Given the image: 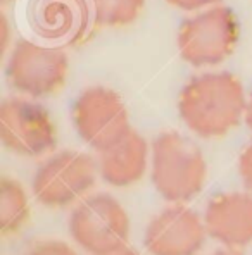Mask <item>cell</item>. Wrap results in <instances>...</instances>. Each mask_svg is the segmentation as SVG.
Returning <instances> with one entry per match:
<instances>
[{
	"instance_id": "obj_16",
	"label": "cell",
	"mask_w": 252,
	"mask_h": 255,
	"mask_svg": "<svg viewBox=\"0 0 252 255\" xmlns=\"http://www.w3.org/2000/svg\"><path fill=\"white\" fill-rule=\"evenodd\" d=\"M239 172H240V178H242V183H244V186H246V190L252 193V143L247 145V147L244 148V152L240 153Z\"/></svg>"
},
{
	"instance_id": "obj_22",
	"label": "cell",
	"mask_w": 252,
	"mask_h": 255,
	"mask_svg": "<svg viewBox=\"0 0 252 255\" xmlns=\"http://www.w3.org/2000/svg\"><path fill=\"white\" fill-rule=\"evenodd\" d=\"M9 2H12V0H0V3H2V5H7Z\"/></svg>"
},
{
	"instance_id": "obj_11",
	"label": "cell",
	"mask_w": 252,
	"mask_h": 255,
	"mask_svg": "<svg viewBox=\"0 0 252 255\" xmlns=\"http://www.w3.org/2000/svg\"><path fill=\"white\" fill-rule=\"evenodd\" d=\"M90 9L86 0H31L28 16L43 40L76 43L88 31Z\"/></svg>"
},
{
	"instance_id": "obj_15",
	"label": "cell",
	"mask_w": 252,
	"mask_h": 255,
	"mask_svg": "<svg viewBox=\"0 0 252 255\" xmlns=\"http://www.w3.org/2000/svg\"><path fill=\"white\" fill-rule=\"evenodd\" d=\"M26 255H80L71 245L59 240H47V242H38L29 249Z\"/></svg>"
},
{
	"instance_id": "obj_12",
	"label": "cell",
	"mask_w": 252,
	"mask_h": 255,
	"mask_svg": "<svg viewBox=\"0 0 252 255\" xmlns=\"http://www.w3.org/2000/svg\"><path fill=\"white\" fill-rule=\"evenodd\" d=\"M99 176L112 188H128L142 181L150 166V145L131 129L123 140L99 153Z\"/></svg>"
},
{
	"instance_id": "obj_5",
	"label": "cell",
	"mask_w": 252,
	"mask_h": 255,
	"mask_svg": "<svg viewBox=\"0 0 252 255\" xmlns=\"http://www.w3.org/2000/svg\"><path fill=\"white\" fill-rule=\"evenodd\" d=\"M240 38L239 17L227 5L199 10L178 29V52L194 67H214L235 52Z\"/></svg>"
},
{
	"instance_id": "obj_8",
	"label": "cell",
	"mask_w": 252,
	"mask_h": 255,
	"mask_svg": "<svg viewBox=\"0 0 252 255\" xmlns=\"http://www.w3.org/2000/svg\"><path fill=\"white\" fill-rule=\"evenodd\" d=\"M71 119L81 141L97 153L111 148L133 129L123 99L107 86H88L80 92Z\"/></svg>"
},
{
	"instance_id": "obj_21",
	"label": "cell",
	"mask_w": 252,
	"mask_h": 255,
	"mask_svg": "<svg viewBox=\"0 0 252 255\" xmlns=\"http://www.w3.org/2000/svg\"><path fill=\"white\" fill-rule=\"evenodd\" d=\"M211 255H242V252H240L239 249H221V250H216V252H213Z\"/></svg>"
},
{
	"instance_id": "obj_14",
	"label": "cell",
	"mask_w": 252,
	"mask_h": 255,
	"mask_svg": "<svg viewBox=\"0 0 252 255\" xmlns=\"http://www.w3.org/2000/svg\"><path fill=\"white\" fill-rule=\"evenodd\" d=\"M145 0H90L93 21L104 28H125L140 17Z\"/></svg>"
},
{
	"instance_id": "obj_9",
	"label": "cell",
	"mask_w": 252,
	"mask_h": 255,
	"mask_svg": "<svg viewBox=\"0 0 252 255\" xmlns=\"http://www.w3.org/2000/svg\"><path fill=\"white\" fill-rule=\"evenodd\" d=\"M208 236L204 217L185 204H171L150 219L144 245L150 255H197Z\"/></svg>"
},
{
	"instance_id": "obj_13",
	"label": "cell",
	"mask_w": 252,
	"mask_h": 255,
	"mask_svg": "<svg viewBox=\"0 0 252 255\" xmlns=\"http://www.w3.org/2000/svg\"><path fill=\"white\" fill-rule=\"evenodd\" d=\"M29 219V200L24 186L9 176L0 178V231L16 235Z\"/></svg>"
},
{
	"instance_id": "obj_1",
	"label": "cell",
	"mask_w": 252,
	"mask_h": 255,
	"mask_svg": "<svg viewBox=\"0 0 252 255\" xmlns=\"http://www.w3.org/2000/svg\"><path fill=\"white\" fill-rule=\"evenodd\" d=\"M247 95L242 81L228 71L194 76L178 97V114L194 134L221 138L246 118Z\"/></svg>"
},
{
	"instance_id": "obj_20",
	"label": "cell",
	"mask_w": 252,
	"mask_h": 255,
	"mask_svg": "<svg viewBox=\"0 0 252 255\" xmlns=\"http://www.w3.org/2000/svg\"><path fill=\"white\" fill-rule=\"evenodd\" d=\"M105 255H140L137 252V250H133V249H130V247H123V249H119V250H114V252H111V254H105Z\"/></svg>"
},
{
	"instance_id": "obj_4",
	"label": "cell",
	"mask_w": 252,
	"mask_h": 255,
	"mask_svg": "<svg viewBox=\"0 0 252 255\" xmlns=\"http://www.w3.org/2000/svg\"><path fill=\"white\" fill-rule=\"evenodd\" d=\"M67 230L80 249L105 255L128 245L131 221L125 205L109 193H90L71 211Z\"/></svg>"
},
{
	"instance_id": "obj_3",
	"label": "cell",
	"mask_w": 252,
	"mask_h": 255,
	"mask_svg": "<svg viewBox=\"0 0 252 255\" xmlns=\"http://www.w3.org/2000/svg\"><path fill=\"white\" fill-rule=\"evenodd\" d=\"M99 164L78 150L54 152L43 160L31 179V191L47 209H69L80 204L97 185Z\"/></svg>"
},
{
	"instance_id": "obj_17",
	"label": "cell",
	"mask_w": 252,
	"mask_h": 255,
	"mask_svg": "<svg viewBox=\"0 0 252 255\" xmlns=\"http://www.w3.org/2000/svg\"><path fill=\"white\" fill-rule=\"evenodd\" d=\"M164 2L175 9L185 10V12H199L202 9L218 5L221 3V0H164Z\"/></svg>"
},
{
	"instance_id": "obj_7",
	"label": "cell",
	"mask_w": 252,
	"mask_h": 255,
	"mask_svg": "<svg viewBox=\"0 0 252 255\" xmlns=\"http://www.w3.org/2000/svg\"><path fill=\"white\" fill-rule=\"evenodd\" d=\"M0 140L16 155L40 159L57 147V126L38 100L14 95L0 104Z\"/></svg>"
},
{
	"instance_id": "obj_18",
	"label": "cell",
	"mask_w": 252,
	"mask_h": 255,
	"mask_svg": "<svg viewBox=\"0 0 252 255\" xmlns=\"http://www.w3.org/2000/svg\"><path fill=\"white\" fill-rule=\"evenodd\" d=\"M9 47H10V26L5 14H2L0 16V52H2V57H7Z\"/></svg>"
},
{
	"instance_id": "obj_10",
	"label": "cell",
	"mask_w": 252,
	"mask_h": 255,
	"mask_svg": "<svg viewBox=\"0 0 252 255\" xmlns=\"http://www.w3.org/2000/svg\"><path fill=\"white\" fill-rule=\"evenodd\" d=\"M208 235L227 249H244L252 243V193L228 191L214 195L204 211Z\"/></svg>"
},
{
	"instance_id": "obj_2",
	"label": "cell",
	"mask_w": 252,
	"mask_h": 255,
	"mask_svg": "<svg viewBox=\"0 0 252 255\" xmlns=\"http://www.w3.org/2000/svg\"><path fill=\"white\" fill-rule=\"evenodd\" d=\"M208 162L202 150L178 131H164L150 145V179L169 204H189L206 185Z\"/></svg>"
},
{
	"instance_id": "obj_19",
	"label": "cell",
	"mask_w": 252,
	"mask_h": 255,
	"mask_svg": "<svg viewBox=\"0 0 252 255\" xmlns=\"http://www.w3.org/2000/svg\"><path fill=\"white\" fill-rule=\"evenodd\" d=\"M244 121H246L247 128L252 131V93H251L249 100H247V109H246V118H244Z\"/></svg>"
},
{
	"instance_id": "obj_6",
	"label": "cell",
	"mask_w": 252,
	"mask_h": 255,
	"mask_svg": "<svg viewBox=\"0 0 252 255\" xmlns=\"http://www.w3.org/2000/svg\"><path fill=\"white\" fill-rule=\"evenodd\" d=\"M69 73V61L62 48L17 40L5 61V78L22 97L42 100L62 90Z\"/></svg>"
}]
</instances>
